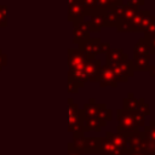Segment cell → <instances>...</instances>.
Listing matches in <instances>:
<instances>
[{"mask_svg":"<svg viewBox=\"0 0 155 155\" xmlns=\"http://www.w3.org/2000/svg\"><path fill=\"white\" fill-rule=\"evenodd\" d=\"M7 64V56L6 53H4L1 50H0V70L2 69V67H5Z\"/></svg>","mask_w":155,"mask_h":155,"instance_id":"obj_31","label":"cell"},{"mask_svg":"<svg viewBox=\"0 0 155 155\" xmlns=\"http://www.w3.org/2000/svg\"><path fill=\"white\" fill-rule=\"evenodd\" d=\"M76 0H67V6H69V5H71V4H74Z\"/></svg>","mask_w":155,"mask_h":155,"instance_id":"obj_36","label":"cell"},{"mask_svg":"<svg viewBox=\"0 0 155 155\" xmlns=\"http://www.w3.org/2000/svg\"><path fill=\"white\" fill-rule=\"evenodd\" d=\"M155 33V19L150 23V25L148 27V29L144 31V36H148V35H151Z\"/></svg>","mask_w":155,"mask_h":155,"instance_id":"obj_30","label":"cell"},{"mask_svg":"<svg viewBox=\"0 0 155 155\" xmlns=\"http://www.w3.org/2000/svg\"><path fill=\"white\" fill-rule=\"evenodd\" d=\"M105 137L113 143L115 149L120 155H125V151L127 149V142H126V134L120 132H107Z\"/></svg>","mask_w":155,"mask_h":155,"instance_id":"obj_8","label":"cell"},{"mask_svg":"<svg viewBox=\"0 0 155 155\" xmlns=\"http://www.w3.org/2000/svg\"><path fill=\"white\" fill-rule=\"evenodd\" d=\"M97 109H98V103L96 102L94 98H90L88 102L81 109L84 119H86V117H96L97 119Z\"/></svg>","mask_w":155,"mask_h":155,"instance_id":"obj_17","label":"cell"},{"mask_svg":"<svg viewBox=\"0 0 155 155\" xmlns=\"http://www.w3.org/2000/svg\"><path fill=\"white\" fill-rule=\"evenodd\" d=\"M97 119L99 121H102L103 124H107L108 121H110L113 119V113L110 109L107 108L105 104L103 103H98V109H97Z\"/></svg>","mask_w":155,"mask_h":155,"instance_id":"obj_19","label":"cell"},{"mask_svg":"<svg viewBox=\"0 0 155 155\" xmlns=\"http://www.w3.org/2000/svg\"><path fill=\"white\" fill-rule=\"evenodd\" d=\"M138 113H140L143 116H148L150 115V108L149 104L144 101V98H139V104H138Z\"/></svg>","mask_w":155,"mask_h":155,"instance_id":"obj_27","label":"cell"},{"mask_svg":"<svg viewBox=\"0 0 155 155\" xmlns=\"http://www.w3.org/2000/svg\"><path fill=\"white\" fill-rule=\"evenodd\" d=\"M7 27V6L0 5V28Z\"/></svg>","mask_w":155,"mask_h":155,"instance_id":"obj_28","label":"cell"},{"mask_svg":"<svg viewBox=\"0 0 155 155\" xmlns=\"http://www.w3.org/2000/svg\"><path fill=\"white\" fill-rule=\"evenodd\" d=\"M98 82L101 85L102 88L104 87H113V88H116L117 87V78L115 75V73L113 71V69L104 64V65H101L99 68V73H98Z\"/></svg>","mask_w":155,"mask_h":155,"instance_id":"obj_5","label":"cell"},{"mask_svg":"<svg viewBox=\"0 0 155 155\" xmlns=\"http://www.w3.org/2000/svg\"><path fill=\"white\" fill-rule=\"evenodd\" d=\"M126 142H127V151H140L142 143H143V132H133L126 133Z\"/></svg>","mask_w":155,"mask_h":155,"instance_id":"obj_9","label":"cell"},{"mask_svg":"<svg viewBox=\"0 0 155 155\" xmlns=\"http://www.w3.org/2000/svg\"><path fill=\"white\" fill-rule=\"evenodd\" d=\"M67 18L70 22L82 21L85 18V11L79 0H76L74 4L67 6Z\"/></svg>","mask_w":155,"mask_h":155,"instance_id":"obj_10","label":"cell"},{"mask_svg":"<svg viewBox=\"0 0 155 155\" xmlns=\"http://www.w3.org/2000/svg\"><path fill=\"white\" fill-rule=\"evenodd\" d=\"M102 15L105 21V27H116L117 23V10L116 6H110L102 10Z\"/></svg>","mask_w":155,"mask_h":155,"instance_id":"obj_15","label":"cell"},{"mask_svg":"<svg viewBox=\"0 0 155 155\" xmlns=\"http://www.w3.org/2000/svg\"><path fill=\"white\" fill-rule=\"evenodd\" d=\"M147 40H148V44H149V48H150V54H155V33L151 34V35H148V36H144Z\"/></svg>","mask_w":155,"mask_h":155,"instance_id":"obj_29","label":"cell"},{"mask_svg":"<svg viewBox=\"0 0 155 155\" xmlns=\"http://www.w3.org/2000/svg\"><path fill=\"white\" fill-rule=\"evenodd\" d=\"M149 62H150V56H144V54H133V58L130 59L131 67L133 71H145L149 69Z\"/></svg>","mask_w":155,"mask_h":155,"instance_id":"obj_11","label":"cell"},{"mask_svg":"<svg viewBox=\"0 0 155 155\" xmlns=\"http://www.w3.org/2000/svg\"><path fill=\"white\" fill-rule=\"evenodd\" d=\"M84 11H85V17L90 16L92 12H94L97 10V2L96 0H79Z\"/></svg>","mask_w":155,"mask_h":155,"instance_id":"obj_23","label":"cell"},{"mask_svg":"<svg viewBox=\"0 0 155 155\" xmlns=\"http://www.w3.org/2000/svg\"><path fill=\"white\" fill-rule=\"evenodd\" d=\"M139 1H142V2H144V0H139Z\"/></svg>","mask_w":155,"mask_h":155,"instance_id":"obj_37","label":"cell"},{"mask_svg":"<svg viewBox=\"0 0 155 155\" xmlns=\"http://www.w3.org/2000/svg\"><path fill=\"white\" fill-rule=\"evenodd\" d=\"M81 87H84V84H80V82H76L73 80L67 81V91L69 93H78Z\"/></svg>","mask_w":155,"mask_h":155,"instance_id":"obj_26","label":"cell"},{"mask_svg":"<svg viewBox=\"0 0 155 155\" xmlns=\"http://www.w3.org/2000/svg\"><path fill=\"white\" fill-rule=\"evenodd\" d=\"M148 71H149L150 76L155 78V64H154V65H149V69H148Z\"/></svg>","mask_w":155,"mask_h":155,"instance_id":"obj_35","label":"cell"},{"mask_svg":"<svg viewBox=\"0 0 155 155\" xmlns=\"http://www.w3.org/2000/svg\"><path fill=\"white\" fill-rule=\"evenodd\" d=\"M97 2V8L104 10L110 6H117L122 4V0H96Z\"/></svg>","mask_w":155,"mask_h":155,"instance_id":"obj_24","label":"cell"},{"mask_svg":"<svg viewBox=\"0 0 155 155\" xmlns=\"http://www.w3.org/2000/svg\"><path fill=\"white\" fill-rule=\"evenodd\" d=\"M68 155H85V154L80 150H75V149H71L68 147Z\"/></svg>","mask_w":155,"mask_h":155,"instance_id":"obj_33","label":"cell"},{"mask_svg":"<svg viewBox=\"0 0 155 155\" xmlns=\"http://www.w3.org/2000/svg\"><path fill=\"white\" fill-rule=\"evenodd\" d=\"M73 23H74V28H73V42L74 44L80 45L85 42L86 40L90 39V33H94L90 23L85 19L76 21Z\"/></svg>","mask_w":155,"mask_h":155,"instance_id":"obj_3","label":"cell"},{"mask_svg":"<svg viewBox=\"0 0 155 155\" xmlns=\"http://www.w3.org/2000/svg\"><path fill=\"white\" fill-rule=\"evenodd\" d=\"M110 48V44L109 42H102L101 44V53H107Z\"/></svg>","mask_w":155,"mask_h":155,"instance_id":"obj_32","label":"cell"},{"mask_svg":"<svg viewBox=\"0 0 155 155\" xmlns=\"http://www.w3.org/2000/svg\"><path fill=\"white\" fill-rule=\"evenodd\" d=\"M125 155H147L143 151H125Z\"/></svg>","mask_w":155,"mask_h":155,"instance_id":"obj_34","label":"cell"},{"mask_svg":"<svg viewBox=\"0 0 155 155\" xmlns=\"http://www.w3.org/2000/svg\"><path fill=\"white\" fill-rule=\"evenodd\" d=\"M101 59L96 57H90L84 65L82 75H84V84L85 82H98V73L101 68Z\"/></svg>","mask_w":155,"mask_h":155,"instance_id":"obj_4","label":"cell"},{"mask_svg":"<svg viewBox=\"0 0 155 155\" xmlns=\"http://www.w3.org/2000/svg\"><path fill=\"white\" fill-rule=\"evenodd\" d=\"M133 54H144V56H150V48H149V44L148 40L143 36L140 38L137 44L134 45L133 48Z\"/></svg>","mask_w":155,"mask_h":155,"instance_id":"obj_20","label":"cell"},{"mask_svg":"<svg viewBox=\"0 0 155 155\" xmlns=\"http://www.w3.org/2000/svg\"><path fill=\"white\" fill-rule=\"evenodd\" d=\"M99 149V137H85L81 145L84 154H97Z\"/></svg>","mask_w":155,"mask_h":155,"instance_id":"obj_12","label":"cell"},{"mask_svg":"<svg viewBox=\"0 0 155 155\" xmlns=\"http://www.w3.org/2000/svg\"><path fill=\"white\" fill-rule=\"evenodd\" d=\"M154 19H155V16H151V13H149L148 16H145V17L142 19V22H140V24H139V27H138V31H137V33H144Z\"/></svg>","mask_w":155,"mask_h":155,"instance_id":"obj_25","label":"cell"},{"mask_svg":"<svg viewBox=\"0 0 155 155\" xmlns=\"http://www.w3.org/2000/svg\"><path fill=\"white\" fill-rule=\"evenodd\" d=\"M128 61V56L121 48H109L105 53V64L108 65H119L126 63Z\"/></svg>","mask_w":155,"mask_h":155,"instance_id":"obj_7","label":"cell"},{"mask_svg":"<svg viewBox=\"0 0 155 155\" xmlns=\"http://www.w3.org/2000/svg\"><path fill=\"white\" fill-rule=\"evenodd\" d=\"M149 13H150L149 10H140V11L138 10V11L136 12V15L133 16V18L131 19L130 24H128L127 33H137V31H138V27H139L142 19H143L145 16H148Z\"/></svg>","mask_w":155,"mask_h":155,"instance_id":"obj_16","label":"cell"},{"mask_svg":"<svg viewBox=\"0 0 155 155\" xmlns=\"http://www.w3.org/2000/svg\"><path fill=\"white\" fill-rule=\"evenodd\" d=\"M138 104H139V99L136 98L132 92H130L127 94V97H125L122 99V110H126V111H137L138 110Z\"/></svg>","mask_w":155,"mask_h":155,"instance_id":"obj_18","label":"cell"},{"mask_svg":"<svg viewBox=\"0 0 155 155\" xmlns=\"http://www.w3.org/2000/svg\"><path fill=\"white\" fill-rule=\"evenodd\" d=\"M143 136H144V138L148 139L149 142L155 143V120H150L149 125L144 127Z\"/></svg>","mask_w":155,"mask_h":155,"instance_id":"obj_22","label":"cell"},{"mask_svg":"<svg viewBox=\"0 0 155 155\" xmlns=\"http://www.w3.org/2000/svg\"><path fill=\"white\" fill-rule=\"evenodd\" d=\"M105 124H103L102 121H99L96 117H86L84 119V126H85V132L86 131H96L99 132L101 128L104 126Z\"/></svg>","mask_w":155,"mask_h":155,"instance_id":"obj_21","label":"cell"},{"mask_svg":"<svg viewBox=\"0 0 155 155\" xmlns=\"http://www.w3.org/2000/svg\"><path fill=\"white\" fill-rule=\"evenodd\" d=\"M98 154L99 155H120L117 153V150L115 149V147L113 145V143L104 136V137H99V149H98Z\"/></svg>","mask_w":155,"mask_h":155,"instance_id":"obj_14","label":"cell"},{"mask_svg":"<svg viewBox=\"0 0 155 155\" xmlns=\"http://www.w3.org/2000/svg\"><path fill=\"white\" fill-rule=\"evenodd\" d=\"M88 17H90V19L87 22L90 23V25L92 27V29H93L94 33H99L101 31V28L102 27H105V21H104V17L102 15V10L97 8Z\"/></svg>","mask_w":155,"mask_h":155,"instance_id":"obj_13","label":"cell"},{"mask_svg":"<svg viewBox=\"0 0 155 155\" xmlns=\"http://www.w3.org/2000/svg\"><path fill=\"white\" fill-rule=\"evenodd\" d=\"M117 115V131L120 133H133V132H138L139 127L137 126L136 121H134V116L132 111H126L122 109H119L116 111Z\"/></svg>","mask_w":155,"mask_h":155,"instance_id":"obj_2","label":"cell"},{"mask_svg":"<svg viewBox=\"0 0 155 155\" xmlns=\"http://www.w3.org/2000/svg\"><path fill=\"white\" fill-rule=\"evenodd\" d=\"M68 131L73 133H84V116L81 109L76 103H74L73 98H68Z\"/></svg>","mask_w":155,"mask_h":155,"instance_id":"obj_1","label":"cell"},{"mask_svg":"<svg viewBox=\"0 0 155 155\" xmlns=\"http://www.w3.org/2000/svg\"><path fill=\"white\" fill-rule=\"evenodd\" d=\"M154 120H155V119H154Z\"/></svg>","mask_w":155,"mask_h":155,"instance_id":"obj_38","label":"cell"},{"mask_svg":"<svg viewBox=\"0 0 155 155\" xmlns=\"http://www.w3.org/2000/svg\"><path fill=\"white\" fill-rule=\"evenodd\" d=\"M101 44L102 41L99 38H90L88 40L79 45V50L88 57H96L98 53H101Z\"/></svg>","mask_w":155,"mask_h":155,"instance_id":"obj_6","label":"cell"}]
</instances>
